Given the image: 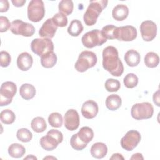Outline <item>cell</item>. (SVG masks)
I'll list each match as a JSON object with an SVG mask.
<instances>
[{
	"instance_id": "1",
	"label": "cell",
	"mask_w": 160,
	"mask_h": 160,
	"mask_svg": "<svg viewBox=\"0 0 160 160\" xmlns=\"http://www.w3.org/2000/svg\"><path fill=\"white\" fill-rule=\"evenodd\" d=\"M102 66L114 76H120L124 72V66L119 58L118 49L112 46H107L102 51Z\"/></svg>"
},
{
	"instance_id": "2",
	"label": "cell",
	"mask_w": 160,
	"mask_h": 160,
	"mask_svg": "<svg viewBox=\"0 0 160 160\" xmlns=\"http://www.w3.org/2000/svg\"><path fill=\"white\" fill-rule=\"evenodd\" d=\"M108 3V1L106 0L91 1L83 16L86 25L88 26L94 25L97 22L99 14L106 8Z\"/></svg>"
},
{
	"instance_id": "3",
	"label": "cell",
	"mask_w": 160,
	"mask_h": 160,
	"mask_svg": "<svg viewBox=\"0 0 160 160\" xmlns=\"http://www.w3.org/2000/svg\"><path fill=\"white\" fill-rule=\"evenodd\" d=\"M98 58L94 52L90 51H84L79 54L74 68L78 72H83L94 67L96 64Z\"/></svg>"
},
{
	"instance_id": "4",
	"label": "cell",
	"mask_w": 160,
	"mask_h": 160,
	"mask_svg": "<svg viewBox=\"0 0 160 160\" xmlns=\"http://www.w3.org/2000/svg\"><path fill=\"white\" fill-rule=\"evenodd\" d=\"M63 140L62 133L57 129H50L46 136L40 139L41 146L46 151H52L57 148Z\"/></svg>"
},
{
	"instance_id": "5",
	"label": "cell",
	"mask_w": 160,
	"mask_h": 160,
	"mask_svg": "<svg viewBox=\"0 0 160 160\" xmlns=\"http://www.w3.org/2000/svg\"><path fill=\"white\" fill-rule=\"evenodd\" d=\"M154 114V108L148 102H143L134 104L131 109L132 117L136 120L148 119L151 118Z\"/></svg>"
},
{
	"instance_id": "6",
	"label": "cell",
	"mask_w": 160,
	"mask_h": 160,
	"mask_svg": "<svg viewBox=\"0 0 160 160\" xmlns=\"http://www.w3.org/2000/svg\"><path fill=\"white\" fill-rule=\"evenodd\" d=\"M107 39L103 36L99 29H94L86 32L81 38L84 46L87 48H92L97 46H101L106 42Z\"/></svg>"
},
{
	"instance_id": "7",
	"label": "cell",
	"mask_w": 160,
	"mask_h": 160,
	"mask_svg": "<svg viewBox=\"0 0 160 160\" xmlns=\"http://www.w3.org/2000/svg\"><path fill=\"white\" fill-rule=\"evenodd\" d=\"M45 15L44 2L42 0H32L28 6V19L34 22H39Z\"/></svg>"
},
{
	"instance_id": "8",
	"label": "cell",
	"mask_w": 160,
	"mask_h": 160,
	"mask_svg": "<svg viewBox=\"0 0 160 160\" xmlns=\"http://www.w3.org/2000/svg\"><path fill=\"white\" fill-rule=\"evenodd\" d=\"M32 51L39 56L54 51V44L51 39L36 38L32 41L31 43Z\"/></svg>"
},
{
	"instance_id": "9",
	"label": "cell",
	"mask_w": 160,
	"mask_h": 160,
	"mask_svg": "<svg viewBox=\"0 0 160 160\" xmlns=\"http://www.w3.org/2000/svg\"><path fill=\"white\" fill-rule=\"evenodd\" d=\"M17 87L14 82L6 81L3 82L0 88V106H4L9 104L12 98L16 95Z\"/></svg>"
},
{
	"instance_id": "10",
	"label": "cell",
	"mask_w": 160,
	"mask_h": 160,
	"mask_svg": "<svg viewBox=\"0 0 160 160\" xmlns=\"http://www.w3.org/2000/svg\"><path fill=\"white\" fill-rule=\"evenodd\" d=\"M10 30L14 34L25 37L32 36L35 32V28L32 24L20 19L14 20L11 22Z\"/></svg>"
},
{
	"instance_id": "11",
	"label": "cell",
	"mask_w": 160,
	"mask_h": 160,
	"mask_svg": "<svg viewBox=\"0 0 160 160\" xmlns=\"http://www.w3.org/2000/svg\"><path fill=\"white\" fill-rule=\"evenodd\" d=\"M141 141V134L136 130H130L121 139V147L128 151H132Z\"/></svg>"
},
{
	"instance_id": "12",
	"label": "cell",
	"mask_w": 160,
	"mask_h": 160,
	"mask_svg": "<svg viewBox=\"0 0 160 160\" xmlns=\"http://www.w3.org/2000/svg\"><path fill=\"white\" fill-rule=\"evenodd\" d=\"M140 31L144 41H151L156 36L157 26L152 21L146 20L141 24Z\"/></svg>"
},
{
	"instance_id": "13",
	"label": "cell",
	"mask_w": 160,
	"mask_h": 160,
	"mask_svg": "<svg viewBox=\"0 0 160 160\" xmlns=\"http://www.w3.org/2000/svg\"><path fill=\"white\" fill-rule=\"evenodd\" d=\"M64 126L69 131L77 129L79 126L80 119L78 111L74 109H69L65 113L64 117Z\"/></svg>"
},
{
	"instance_id": "14",
	"label": "cell",
	"mask_w": 160,
	"mask_h": 160,
	"mask_svg": "<svg viewBox=\"0 0 160 160\" xmlns=\"http://www.w3.org/2000/svg\"><path fill=\"white\" fill-rule=\"evenodd\" d=\"M136 28L132 26H124L118 27L117 39L122 41H131L137 37Z\"/></svg>"
},
{
	"instance_id": "15",
	"label": "cell",
	"mask_w": 160,
	"mask_h": 160,
	"mask_svg": "<svg viewBox=\"0 0 160 160\" xmlns=\"http://www.w3.org/2000/svg\"><path fill=\"white\" fill-rule=\"evenodd\" d=\"M99 111V107L96 102L93 100L85 101L81 107V114L86 119H92L96 116Z\"/></svg>"
},
{
	"instance_id": "16",
	"label": "cell",
	"mask_w": 160,
	"mask_h": 160,
	"mask_svg": "<svg viewBox=\"0 0 160 160\" xmlns=\"http://www.w3.org/2000/svg\"><path fill=\"white\" fill-rule=\"evenodd\" d=\"M58 27L53 23L52 19H48L42 25L39 31V35L43 38L51 39L54 38Z\"/></svg>"
},
{
	"instance_id": "17",
	"label": "cell",
	"mask_w": 160,
	"mask_h": 160,
	"mask_svg": "<svg viewBox=\"0 0 160 160\" xmlns=\"http://www.w3.org/2000/svg\"><path fill=\"white\" fill-rule=\"evenodd\" d=\"M32 63V57L27 52L21 53L17 58V66L18 68L22 71L29 70L31 68Z\"/></svg>"
},
{
	"instance_id": "18",
	"label": "cell",
	"mask_w": 160,
	"mask_h": 160,
	"mask_svg": "<svg viewBox=\"0 0 160 160\" xmlns=\"http://www.w3.org/2000/svg\"><path fill=\"white\" fill-rule=\"evenodd\" d=\"M90 151L92 157L96 159H102L107 154L108 147L103 142H97L92 145Z\"/></svg>"
},
{
	"instance_id": "19",
	"label": "cell",
	"mask_w": 160,
	"mask_h": 160,
	"mask_svg": "<svg viewBox=\"0 0 160 160\" xmlns=\"http://www.w3.org/2000/svg\"><path fill=\"white\" fill-rule=\"evenodd\" d=\"M112 18L116 21H123L129 15V8L125 4H118L112 9Z\"/></svg>"
},
{
	"instance_id": "20",
	"label": "cell",
	"mask_w": 160,
	"mask_h": 160,
	"mask_svg": "<svg viewBox=\"0 0 160 160\" xmlns=\"http://www.w3.org/2000/svg\"><path fill=\"white\" fill-rule=\"evenodd\" d=\"M124 61L130 67H134L139 64L141 60L139 53L134 49L128 50L124 55Z\"/></svg>"
},
{
	"instance_id": "21",
	"label": "cell",
	"mask_w": 160,
	"mask_h": 160,
	"mask_svg": "<svg viewBox=\"0 0 160 160\" xmlns=\"http://www.w3.org/2000/svg\"><path fill=\"white\" fill-rule=\"evenodd\" d=\"M19 94L25 100L31 99L36 94L35 87L31 84H23L19 88Z\"/></svg>"
},
{
	"instance_id": "22",
	"label": "cell",
	"mask_w": 160,
	"mask_h": 160,
	"mask_svg": "<svg viewBox=\"0 0 160 160\" xmlns=\"http://www.w3.org/2000/svg\"><path fill=\"white\" fill-rule=\"evenodd\" d=\"M57 56L52 52H49L41 56V64L45 68H51L57 62Z\"/></svg>"
},
{
	"instance_id": "23",
	"label": "cell",
	"mask_w": 160,
	"mask_h": 160,
	"mask_svg": "<svg viewBox=\"0 0 160 160\" xmlns=\"http://www.w3.org/2000/svg\"><path fill=\"white\" fill-rule=\"evenodd\" d=\"M122 100L118 94H111L106 99V106L111 111L117 110L121 106Z\"/></svg>"
},
{
	"instance_id": "24",
	"label": "cell",
	"mask_w": 160,
	"mask_h": 160,
	"mask_svg": "<svg viewBox=\"0 0 160 160\" xmlns=\"http://www.w3.org/2000/svg\"><path fill=\"white\" fill-rule=\"evenodd\" d=\"M25 152V148L19 143H13L8 148V153L9 156L14 158H21L24 155Z\"/></svg>"
},
{
	"instance_id": "25",
	"label": "cell",
	"mask_w": 160,
	"mask_h": 160,
	"mask_svg": "<svg viewBox=\"0 0 160 160\" xmlns=\"http://www.w3.org/2000/svg\"><path fill=\"white\" fill-rule=\"evenodd\" d=\"M79 138L84 143L88 144L94 137V132L92 129L88 126L82 127L77 133Z\"/></svg>"
},
{
	"instance_id": "26",
	"label": "cell",
	"mask_w": 160,
	"mask_h": 160,
	"mask_svg": "<svg viewBox=\"0 0 160 160\" xmlns=\"http://www.w3.org/2000/svg\"><path fill=\"white\" fill-rule=\"evenodd\" d=\"M32 129L36 132H42L47 128V124L44 119L42 117L38 116L34 118L31 122Z\"/></svg>"
},
{
	"instance_id": "27",
	"label": "cell",
	"mask_w": 160,
	"mask_h": 160,
	"mask_svg": "<svg viewBox=\"0 0 160 160\" xmlns=\"http://www.w3.org/2000/svg\"><path fill=\"white\" fill-rule=\"evenodd\" d=\"M84 27L79 20H72L68 28V32L72 36H78L83 31Z\"/></svg>"
},
{
	"instance_id": "28",
	"label": "cell",
	"mask_w": 160,
	"mask_h": 160,
	"mask_svg": "<svg viewBox=\"0 0 160 160\" xmlns=\"http://www.w3.org/2000/svg\"><path fill=\"white\" fill-rule=\"evenodd\" d=\"M159 62V58L158 54L154 52H148L144 57L145 65L150 68H154L158 66Z\"/></svg>"
},
{
	"instance_id": "29",
	"label": "cell",
	"mask_w": 160,
	"mask_h": 160,
	"mask_svg": "<svg viewBox=\"0 0 160 160\" xmlns=\"http://www.w3.org/2000/svg\"><path fill=\"white\" fill-rule=\"evenodd\" d=\"M58 8L59 12L62 13L65 16L70 15L74 9L73 2L71 0H62L59 3Z\"/></svg>"
},
{
	"instance_id": "30",
	"label": "cell",
	"mask_w": 160,
	"mask_h": 160,
	"mask_svg": "<svg viewBox=\"0 0 160 160\" xmlns=\"http://www.w3.org/2000/svg\"><path fill=\"white\" fill-rule=\"evenodd\" d=\"M106 39H114L117 38L118 27L114 25H106L101 31Z\"/></svg>"
},
{
	"instance_id": "31",
	"label": "cell",
	"mask_w": 160,
	"mask_h": 160,
	"mask_svg": "<svg viewBox=\"0 0 160 160\" xmlns=\"http://www.w3.org/2000/svg\"><path fill=\"white\" fill-rule=\"evenodd\" d=\"M0 119L2 123L5 124H11L14 122L16 119L15 114L11 110L7 109L2 110L0 113Z\"/></svg>"
},
{
	"instance_id": "32",
	"label": "cell",
	"mask_w": 160,
	"mask_h": 160,
	"mask_svg": "<svg viewBox=\"0 0 160 160\" xmlns=\"http://www.w3.org/2000/svg\"><path fill=\"white\" fill-rule=\"evenodd\" d=\"M48 122L52 127L60 128L63 122L62 116L59 112H52L48 117Z\"/></svg>"
},
{
	"instance_id": "33",
	"label": "cell",
	"mask_w": 160,
	"mask_h": 160,
	"mask_svg": "<svg viewBox=\"0 0 160 160\" xmlns=\"http://www.w3.org/2000/svg\"><path fill=\"white\" fill-rule=\"evenodd\" d=\"M18 139L23 142H29L32 138V132L27 128H21L16 132Z\"/></svg>"
},
{
	"instance_id": "34",
	"label": "cell",
	"mask_w": 160,
	"mask_h": 160,
	"mask_svg": "<svg viewBox=\"0 0 160 160\" xmlns=\"http://www.w3.org/2000/svg\"><path fill=\"white\" fill-rule=\"evenodd\" d=\"M123 82L126 88H133L138 85V78L134 73H129L124 78Z\"/></svg>"
},
{
	"instance_id": "35",
	"label": "cell",
	"mask_w": 160,
	"mask_h": 160,
	"mask_svg": "<svg viewBox=\"0 0 160 160\" xmlns=\"http://www.w3.org/2000/svg\"><path fill=\"white\" fill-rule=\"evenodd\" d=\"M70 144L74 149L77 151H81L87 146L88 144L82 142L79 138L78 134H74L71 138Z\"/></svg>"
},
{
	"instance_id": "36",
	"label": "cell",
	"mask_w": 160,
	"mask_h": 160,
	"mask_svg": "<svg viewBox=\"0 0 160 160\" xmlns=\"http://www.w3.org/2000/svg\"><path fill=\"white\" fill-rule=\"evenodd\" d=\"M51 19L53 23L57 27H65L68 23V20L66 16L61 12L56 13L53 16V17Z\"/></svg>"
},
{
	"instance_id": "37",
	"label": "cell",
	"mask_w": 160,
	"mask_h": 160,
	"mask_svg": "<svg viewBox=\"0 0 160 160\" xmlns=\"http://www.w3.org/2000/svg\"><path fill=\"white\" fill-rule=\"evenodd\" d=\"M104 86L108 92H116L120 89L121 84L118 80L109 78L106 81Z\"/></svg>"
},
{
	"instance_id": "38",
	"label": "cell",
	"mask_w": 160,
	"mask_h": 160,
	"mask_svg": "<svg viewBox=\"0 0 160 160\" xmlns=\"http://www.w3.org/2000/svg\"><path fill=\"white\" fill-rule=\"evenodd\" d=\"M11 58L10 54L5 51H2L0 52V64L2 68L8 67L11 63Z\"/></svg>"
},
{
	"instance_id": "39",
	"label": "cell",
	"mask_w": 160,
	"mask_h": 160,
	"mask_svg": "<svg viewBox=\"0 0 160 160\" xmlns=\"http://www.w3.org/2000/svg\"><path fill=\"white\" fill-rule=\"evenodd\" d=\"M11 23H10L9 19L6 16H0V32H4L7 31L11 28Z\"/></svg>"
},
{
	"instance_id": "40",
	"label": "cell",
	"mask_w": 160,
	"mask_h": 160,
	"mask_svg": "<svg viewBox=\"0 0 160 160\" xmlns=\"http://www.w3.org/2000/svg\"><path fill=\"white\" fill-rule=\"evenodd\" d=\"M9 8V2L7 0H1L0 1V12H6Z\"/></svg>"
},
{
	"instance_id": "41",
	"label": "cell",
	"mask_w": 160,
	"mask_h": 160,
	"mask_svg": "<svg viewBox=\"0 0 160 160\" xmlns=\"http://www.w3.org/2000/svg\"><path fill=\"white\" fill-rule=\"evenodd\" d=\"M13 5L16 7H22L24 6V4L26 3L25 0H15V1H11Z\"/></svg>"
},
{
	"instance_id": "42",
	"label": "cell",
	"mask_w": 160,
	"mask_h": 160,
	"mask_svg": "<svg viewBox=\"0 0 160 160\" xmlns=\"http://www.w3.org/2000/svg\"><path fill=\"white\" fill-rule=\"evenodd\" d=\"M159 91L158 90L156 92L154 93L153 94V101L158 106H159Z\"/></svg>"
},
{
	"instance_id": "43",
	"label": "cell",
	"mask_w": 160,
	"mask_h": 160,
	"mask_svg": "<svg viewBox=\"0 0 160 160\" xmlns=\"http://www.w3.org/2000/svg\"><path fill=\"white\" fill-rule=\"evenodd\" d=\"M110 159H124V158L122 156V154L119 153H114L110 158Z\"/></svg>"
},
{
	"instance_id": "44",
	"label": "cell",
	"mask_w": 160,
	"mask_h": 160,
	"mask_svg": "<svg viewBox=\"0 0 160 160\" xmlns=\"http://www.w3.org/2000/svg\"><path fill=\"white\" fill-rule=\"evenodd\" d=\"M131 159H144V158L142 155V154L137 152L134 154L130 158Z\"/></svg>"
},
{
	"instance_id": "45",
	"label": "cell",
	"mask_w": 160,
	"mask_h": 160,
	"mask_svg": "<svg viewBox=\"0 0 160 160\" xmlns=\"http://www.w3.org/2000/svg\"><path fill=\"white\" fill-rule=\"evenodd\" d=\"M37 159V158L35 157V156H34L33 155H30V156H27L26 158H24V160H25V159Z\"/></svg>"
}]
</instances>
